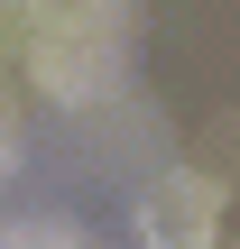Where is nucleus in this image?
Here are the masks:
<instances>
[{
    "mask_svg": "<svg viewBox=\"0 0 240 249\" xmlns=\"http://www.w3.org/2000/svg\"><path fill=\"white\" fill-rule=\"evenodd\" d=\"M0 249H92L74 222H0Z\"/></svg>",
    "mask_w": 240,
    "mask_h": 249,
    "instance_id": "nucleus-1",
    "label": "nucleus"
}]
</instances>
